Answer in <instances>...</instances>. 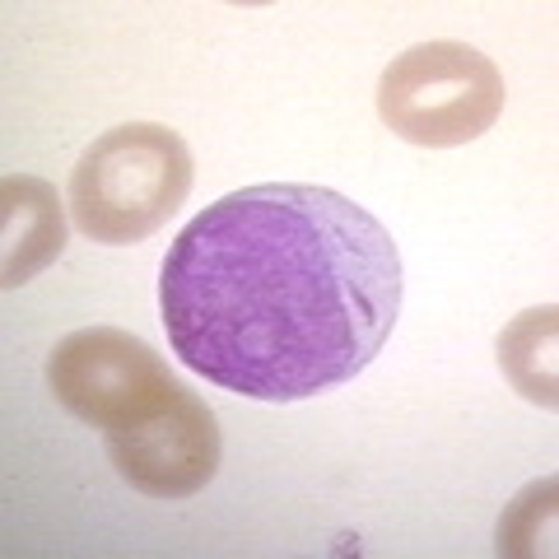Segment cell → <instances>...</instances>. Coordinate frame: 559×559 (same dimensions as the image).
<instances>
[{
	"instance_id": "cell-1",
	"label": "cell",
	"mask_w": 559,
	"mask_h": 559,
	"mask_svg": "<svg viewBox=\"0 0 559 559\" xmlns=\"http://www.w3.org/2000/svg\"><path fill=\"white\" fill-rule=\"evenodd\" d=\"M168 345L252 401H308L364 373L401 312V252L331 187L257 182L205 205L159 271Z\"/></svg>"
},
{
	"instance_id": "cell-2",
	"label": "cell",
	"mask_w": 559,
	"mask_h": 559,
	"mask_svg": "<svg viewBox=\"0 0 559 559\" xmlns=\"http://www.w3.org/2000/svg\"><path fill=\"white\" fill-rule=\"evenodd\" d=\"M191 150L159 121H127L98 135L70 173V215L94 242H140L187 201Z\"/></svg>"
},
{
	"instance_id": "cell-3",
	"label": "cell",
	"mask_w": 559,
	"mask_h": 559,
	"mask_svg": "<svg viewBox=\"0 0 559 559\" xmlns=\"http://www.w3.org/2000/svg\"><path fill=\"white\" fill-rule=\"evenodd\" d=\"M503 112V75L466 43L406 47L378 80V117L411 145L452 150L480 140Z\"/></svg>"
},
{
	"instance_id": "cell-4",
	"label": "cell",
	"mask_w": 559,
	"mask_h": 559,
	"mask_svg": "<svg viewBox=\"0 0 559 559\" xmlns=\"http://www.w3.org/2000/svg\"><path fill=\"white\" fill-rule=\"evenodd\" d=\"M47 388L61 406L94 429H127L182 392L168 364L131 331L84 326L47 355Z\"/></svg>"
},
{
	"instance_id": "cell-5",
	"label": "cell",
	"mask_w": 559,
	"mask_h": 559,
	"mask_svg": "<svg viewBox=\"0 0 559 559\" xmlns=\"http://www.w3.org/2000/svg\"><path fill=\"white\" fill-rule=\"evenodd\" d=\"M121 480L150 499H191L219 471V425L215 411L187 388L154 415L127 429L103 433Z\"/></svg>"
},
{
	"instance_id": "cell-6",
	"label": "cell",
	"mask_w": 559,
	"mask_h": 559,
	"mask_svg": "<svg viewBox=\"0 0 559 559\" xmlns=\"http://www.w3.org/2000/svg\"><path fill=\"white\" fill-rule=\"evenodd\" d=\"M0 285L20 289L38 271H47L66 248V219L57 187L43 178H5L0 182Z\"/></svg>"
},
{
	"instance_id": "cell-7",
	"label": "cell",
	"mask_w": 559,
	"mask_h": 559,
	"mask_svg": "<svg viewBox=\"0 0 559 559\" xmlns=\"http://www.w3.org/2000/svg\"><path fill=\"white\" fill-rule=\"evenodd\" d=\"M555 336H559L555 304L527 308L522 318H513V326H503V336H499V364H503V373H509V382L546 411H555V401H559Z\"/></svg>"
},
{
	"instance_id": "cell-8",
	"label": "cell",
	"mask_w": 559,
	"mask_h": 559,
	"mask_svg": "<svg viewBox=\"0 0 559 559\" xmlns=\"http://www.w3.org/2000/svg\"><path fill=\"white\" fill-rule=\"evenodd\" d=\"M555 489H559L555 476H540L503 509L499 532H495L499 555H540V540L555 536V513H559Z\"/></svg>"
}]
</instances>
